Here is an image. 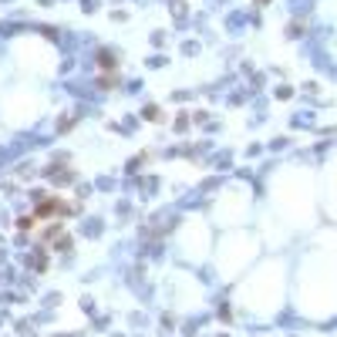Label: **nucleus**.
Wrapping results in <instances>:
<instances>
[{
    "label": "nucleus",
    "mask_w": 337,
    "mask_h": 337,
    "mask_svg": "<svg viewBox=\"0 0 337 337\" xmlns=\"http://www.w3.org/2000/svg\"><path fill=\"white\" fill-rule=\"evenodd\" d=\"M145 118H152V122H159L162 115H159V108H155V105H149V108H145Z\"/></svg>",
    "instance_id": "nucleus-1"
}]
</instances>
